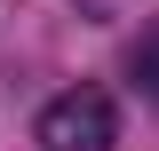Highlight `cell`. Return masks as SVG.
Instances as JSON below:
<instances>
[{
  "mask_svg": "<svg viewBox=\"0 0 159 151\" xmlns=\"http://www.w3.org/2000/svg\"><path fill=\"white\" fill-rule=\"evenodd\" d=\"M119 143V112L103 88H64L40 112V151H111Z\"/></svg>",
  "mask_w": 159,
  "mask_h": 151,
  "instance_id": "cell-1",
  "label": "cell"
},
{
  "mask_svg": "<svg viewBox=\"0 0 159 151\" xmlns=\"http://www.w3.org/2000/svg\"><path fill=\"white\" fill-rule=\"evenodd\" d=\"M127 80H135V95H143V103L159 112V24L135 40V48H127Z\"/></svg>",
  "mask_w": 159,
  "mask_h": 151,
  "instance_id": "cell-2",
  "label": "cell"
}]
</instances>
